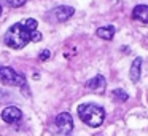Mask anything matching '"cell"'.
Listing matches in <instances>:
<instances>
[{
	"label": "cell",
	"mask_w": 148,
	"mask_h": 136,
	"mask_svg": "<svg viewBox=\"0 0 148 136\" xmlns=\"http://www.w3.org/2000/svg\"><path fill=\"white\" fill-rule=\"evenodd\" d=\"M0 82L8 87H26V77L8 66H0Z\"/></svg>",
	"instance_id": "obj_3"
},
{
	"label": "cell",
	"mask_w": 148,
	"mask_h": 136,
	"mask_svg": "<svg viewBox=\"0 0 148 136\" xmlns=\"http://www.w3.org/2000/svg\"><path fill=\"white\" fill-rule=\"evenodd\" d=\"M8 5L13 8H18V7H23L24 3H26V0H7Z\"/></svg>",
	"instance_id": "obj_12"
},
{
	"label": "cell",
	"mask_w": 148,
	"mask_h": 136,
	"mask_svg": "<svg viewBox=\"0 0 148 136\" xmlns=\"http://www.w3.org/2000/svg\"><path fill=\"white\" fill-rule=\"evenodd\" d=\"M0 15H2V5H0Z\"/></svg>",
	"instance_id": "obj_14"
},
{
	"label": "cell",
	"mask_w": 148,
	"mask_h": 136,
	"mask_svg": "<svg viewBox=\"0 0 148 136\" xmlns=\"http://www.w3.org/2000/svg\"><path fill=\"white\" fill-rule=\"evenodd\" d=\"M132 18L140 23H148V5H137L132 10Z\"/></svg>",
	"instance_id": "obj_8"
},
{
	"label": "cell",
	"mask_w": 148,
	"mask_h": 136,
	"mask_svg": "<svg viewBox=\"0 0 148 136\" xmlns=\"http://www.w3.org/2000/svg\"><path fill=\"white\" fill-rule=\"evenodd\" d=\"M105 87H107V82H105V77H103V75H96V77H92L91 80L86 82L88 90L96 91V93H103V91H105Z\"/></svg>",
	"instance_id": "obj_7"
},
{
	"label": "cell",
	"mask_w": 148,
	"mask_h": 136,
	"mask_svg": "<svg viewBox=\"0 0 148 136\" xmlns=\"http://www.w3.org/2000/svg\"><path fill=\"white\" fill-rule=\"evenodd\" d=\"M38 23L34 18H27L24 21L13 24L3 35V43L13 50H21L30 42L42 40V34L37 31Z\"/></svg>",
	"instance_id": "obj_1"
},
{
	"label": "cell",
	"mask_w": 148,
	"mask_h": 136,
	"mask_svg": "<svg viewBox=\"0 0 148 136\" xmlns=\"http://www.w3.org/2000/svg\"><path fill=\"white\" fill-rule=\"evenodd\" d=\"M77 112H78V117L91 128L100 126L105 120V110L99 104H92V103L81 104V106H78Z\"/></svg>",
	"instance_id": "obj_2"
},
{
	"label": "cell",
	"mask_w": 148,
	"mask_h": 136,
	"mask_svg": "<svg viewBox=\"0 0 148 136\" xmlns=\"http://www.w3.org/2000/svg\"><path fill=\"white\" fill-rule=\"evenodd\" d=\"M75 13L73 7H69V5H59V7L53 8L46 13V19L49 23H64L69 18H72Z\"/></svg>",
	"instance_id": "obj_4"
},
{
	"label": "cell",
	"mask_w": 148,
	"mask_h": 136,
	"mask_svg": "<svg viewBox=\"0 0 148 136\" xmlns=\"http://www.w3.org/2000/svg\"><path fill=\"white\" fill-rule=\"evenodd\" d=\"M23 119V112L19 110V107L16 106H8L3 109V112H2V120H3L5 123H16L19 122V120Z\"/></svg>",
	"instance_id": "obj_6"
},
{
	"label": "cell",
	"mask_w": 148,
	"mask_h": 136,
	"mask_svg": "<svg viewBox=\"0 0 148 136\" xmlns=\"http://www.w3.org/2000/svg\"><path fill=\"white\" fill-rule=\"evenodd\" d=\"M56 128H58L59 133H70L73 130V120H72V115L69 112H62L56 117L54 120Z\"/></svg>",
	"instance_id": "obj_5"
},
{
	"label": "cell",
	"mask_w": 148,
	"mask_h": 136,
	"mask_svg": "<svg viewBox=\"0 0 148 136\" xmlns=\"http://www.w3.org/2000/svg\"><path fill=\"white\" fill-rule=\"evenodd\" d=\"M49 55H51V53H49L48 50H43V51L40 53V59H42V61H46V59H49Z\"/></svg>",
	"instance_id": "obj_13"
},
{
	"label": "cell",
	"mask_w": 148,
	"mask_h": 136,
	"mask_svg": "<svg viewBox=\"0 0 148 136\" xmlns=\"http://www.w3.org/2000/svg\"><path fill=\"white\" fill-rule=\"evenodd\" d=\"M112 94H113V98H115V101H118V103H126V101L129 99V94L126 93L124 90H119V88L113 90Z\"/></svg>",
	"instance_id": "obj_11"
},
{
	"label": "cell",
	"mask_w": 148,
	"mask_h": 136,
	"mask_svg": "<svg viewBox=\"0 0 148 136\" xmlns=\"http://www.w3.org/2000/svg\"><path fill=\"white\" fill-rule=\"evenodd\" d=\"M140 72H142V58H135L131 64V71H129V77L132 82L140 80Z\"/></svg>",
	"instance_id": "obj_9"
},
{
	"label": "cell",
	"mask_w": 148,
	"mask_h": 136,
	"mask_svg": "<svg viewBox=\"0 0 148 136\" xmlns=\"http://www.w3.org/2000/svg\"><path fill=\"white\" fill-rule=\"evenodd\" d=\"M115 32H116L115 26H105V27H99V29L96 31L97 37H100V39H103V40H112L113 37H115Z\"/></svg>",
	"instance_id": "obj_10"
}]
</instances>
